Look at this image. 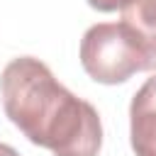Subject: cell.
Instances as JSON below:
<instances>
[{
  "label": "cell",
  "mask_w": 156,
  "mask_h": 156,
  "mask_svg": "<svg viewBox=\"0 0 156 156\" xmlns=\"http://www.w3.org/2000/svg\"><path fill=\"white\" fill-rule=\"evenodd\" d=\"M2 110L37 146L54 156H98L102 122L98 110L73 95L34 56L12 58L0 73Z\"/></svg>",
  "instance_id": "1"
},
{
  "label": "cell",
  "mask_w": 156,
  "mask_h": 156,
  "mask_svg": "<svg viewBox=\"0 0 156 156\" xmlns=\"http://www.w3.org/2000/svg\"><path fill=\"white\" fill-rule=\"evenodd\" d=\"M83 71L102 85L129 80L139 71L154 68L139 41L122 22H98L85 29L78 49Z\"/></svg>",
  "instance_id": "2"
},
{
  "label": "cell",
  "mask_w": 156,
  "mask_h": 156,
  "mask_svg": "<svg viewBox=\"0 0 156 156\" xmlns=\"http://www.w3.org/2000/svg\"><path fill=\"white\" fill-rule=\"evenodd\" d=\"M129 141L136 156H156V76L146 78L129 102Z\"/></svg>",
  "instance_id": "3"
},
{
  "label": "cell",
  "mask_w": 156,
  "mask_h": 156,
  "mask_svg": "<svg viewBox=\"0 0 156 156\" xmlns=\"http://www.w3.org/2000/svg\"><path fill=\"white\" fill-rule=\"evenodd\" d=\"M119 12V22L129 29L149 61L156 66V0H129Z\"/></svg>",
  "instance_id": "4"
},
{
  "label": "cell",
  "mask_w": 156,
  "mask_h": 156,
  "mask_svg": "<svg viewBox=\"0 0 156 156\" xmlns=\"http://www.w3.org/2000/svg\"><path fill=\"white\" fill-rule=\"evenodd\" d=\"M129 0H88V5L98 12H117L127 5Z\"/></svg>",
  "instance_id": "5"
},
{
  "label": "cell",
  "mask_w": 156,
  "mask_h": 156,
  "mask_svg": "<svg viewBox=\"0 0 156 156\" xmlns=\"http://www.w3.org/2000/svg\"><path fill=\"white\" fill-rule=\"evenodd\" d=\"M0 156H20V151L12 149L10 144H2V141H0Z\"/></svg>",
  "instance_id": "6"
}]
</instances>
